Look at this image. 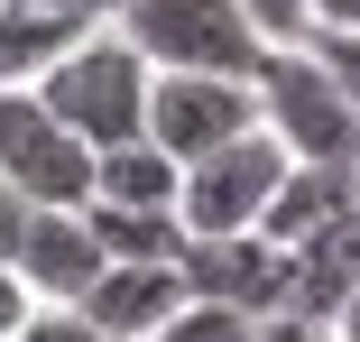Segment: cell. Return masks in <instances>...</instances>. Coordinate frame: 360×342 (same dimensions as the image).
I'll list each match as a JSON object with an SVG mask.
<instances>
[{
  "instance_id": "obj_1",
  "label": "cell",
  "mask_w": 360,
  "mask_h": 342,
  "mask_svg": "<svg viewBox=\"0 0 360 342\" xmlns=\"http://www.w3.org/2000/svg\"><path fill=\"white\" fill-rule=\"evenodd\" d=\"M37 102L102 158V148H120V139L148 129V56H139L111 19H93V28H75L37 65Z\"/></svg>"
},
{
  "instance_id": "obj_18",
  "label": "cell",
  "mask_w": 360,
  "mask_h": 342,
  "mask_svg": "<svg viewBox=\"0 0 360 342\" xmlns=\"http://www.w3.org/2000/svg\"><path fill=\"white\" fill-rule=\"evenodd\" d=\"M28 213H37V203H19L10 185H0V268L19 259V232H28Z\"/></svg>"
},
{
  "instance_id": "obj_20",
  "label": "cell",
  "mask_w": 360,
  "mask_h": 342,
  "mask_svg": "<svg viewBox=\"0 0 360 342\" xmlns=\"http://www.w3.org/2000/svg\"><path fill=\"white\" fill-rule=\"evenodd\" d=\"M323 342H360V287H351V296L323 315Z\"/></svg>"
},
{
  "instance_id": "obj_4",
  "label": "cell",
  "mask_w": 360,
  "mask_h": 342,
  "mask_svg": "<svg viewBox=\"0 0 360 342\" xmlns=\"http://www.w3.org/2000/svg\"><path fill=\"white\" fill-rule=\"evenodd\" d=\"M286 158L268 129H240V139H222L212 158H194L185 167V185H176V213H185V241H222V232H259L268 222V203H277V185H286Z\"/></svg>"
},
{
  "instance_id": "obj_3",
  "label": "cell",
  "mask_w": 360,
  "mask_h": 342,
  "mask_svg": "<svg viewBox=\"0 0 360 342\" xmlns=\"http://www.w3.org/2000/svg\"><path fill=\"white\" fill-rule=\"evenodd\" d=\"M259 129L296 158V167H360V111L333 84V65L296 37V46H268L259 65Z\"/></svg>"
},
{
  "instance_id": "obj_8",
  "label": "cell",
  "mask_w": 360,
  "mask_h": 342,
  "mask_svg": "<svg viewBox=\"0 0 360 342\" xmlns=\"http://www.w3.org/2000/svg\"><path fill=\"white\" fill-rule=\"evenodd\" d=\"M185 296H194V287H185V259H111L102 278L75 296V315L102 324V333H120V342H148Z\"/></svg>"
},
{
  "instance_id": "obj_15",
  "label": "cell",
  "mask_w": 360,
  "mask_h": 342,
  "mask_svg": "<svg viewBox=\"0 0 360 342\" xmlns=\"http://www.w3.org/2000/svg\"><path fill=\"white\" fill-rule=\"evenodd\" d=\"M240 10L259 19L268 46H296V37H305V0H240Z\"/></svg>"
},
{
  "instance_id": "obj_16",
  "label": "cell",
  "mask_w": 360,
  "mask_h": 342,
  "mask_svg": "<svg viewBox=\"0 0 360 342\" xmlns=\"http://www.w3.org/2000/svg\"><path fill=\"white\" fill-rule=\"evenodd\" d=\"M28 315H37V287L19 278V268H0V342H19V333H28Z\"/></svg>"
},
{
  "instance_id": "obj_6",
  "label": "cell",
  "mask_w": 360,
  "mask_h": 342,
  "mask_svg": "<svg viewBox=\"0 0 360 342\" xmlns=\"http://www.w3.org/2000/svg\"><path fill=\"white\" fill-rule=\"evenodd\" d=\"M240 129H259V84H240V75H148V129L139 139H158L176 167L212 158Z\"/></svg>"
},
{
  "instance_id": "obj_17",
  "label": "cell",
  "mask_w": 360,
  "mask_h": 342,
  "mask_svg": "<svg viewBox=\"0 0 360 342\" xmlns=\"http://www.w3.org/2000/svg\"><path fill=\"white\" fill-rule=\"evenodd\" d=\"M0 10H37V19H75V28H93V19H111V0H0Z\"/></svg>"
},
{
  "instance_id": "obj_13",
  "label": "cell",
  "mask_w": 360,
  "mask_h": 342,
  "mask_svg": "<svg viewBox=\"0 0 360 342\" xmlns=\"http://www.w3.org/2000/svg\"><path fill=\"white\" fill-rule=\"evenodd\" d=\"M305 46L333 65V84H342V93H351V111H360V28H314Z\"/></svg>"
},
{
  "instance_id": "obj_9",
  "label": "cell",
  "mask_w": 360,
  "mask_h": 342,
  "mask_svg": "<svg viewBox=\"0 0 360 342\" xmlns=\"http://www.w3.org/2000/svg\"><path fill=\"white\" fill-rule=\"evenodd\" d=\"M10 268L37 287V305H75L111 259H102V241H93V222H84V203H46V213H28Z\"/></svg>"
},
{
  "instance_id": "obj_14",
  "label": "cell",
  "mask_w": 360,
  "mask_h": 342,
  "mask_svg": "<svg viewBox=\"0 0 360 342\" xmlns=\"http://www.w3.org/2000/svg\"><path fill=\"white\" fill-rule=\"evenodd\" d=\"M19 342H120V333H102V324H84L75 305H37Z\"/></svg>"
},
{
  "instance_id": "obj_2",
  "label": "cell",
  "mask_w": 360,
  "mask_h": 342,
  "mask_svg": "<svg viewBox=\"0 0 360 342\" xmlns=\"http://www.w3.org/2000/svg\"><path fill=\"white\" fill-rule=\"evenodd\" d=\"M111 28L148 56V75H259L268 37L240 0H111Z\"/></svg>"
},
{
  "instance_id": "obj_7",
  "label": "cell",
  "mask_w": 360,
  "mask_h": 342,
  "mask_svg": "<svg viewBox=\"0 0 360 342\" xmlns=\"http://www.w3.org/2000/svg\"><path fill=\"white\" fill-rule=\"evenodd\" d=\"M185 287L212 305H240L250 324L286 315V287H296V259H286L268 232H222V241H185Z\"/></svg>"
},
{
  "instance_id": "obj_19",
  "label": "cell",
  "mask_w": 360,
  "mask_h": 342,
  "mask_svg": "<svg viewBox=\"0 0 360 342\" xmlns=\"http://www.w3.org/2000/svg\"><path fill=\"white\" fill-rule=\"evenodd\" d=\"M314 28H360V0H305V37Z\"/></svg>"
},
{
  "instance_id": "obj_12",
  "label": "cell",
  "mask_w": 360,
  "mask_h": 342,
  "mask_svg": "<svg viewBox=\"0 0 360 342\" xmlns=\"http://www.w3.org/2000/svg\"><path fill=\"white\" fill-rule=\"evenodd\" d=\"M148 342H259V324L240 315V305H212V296H185Z\"/></svg>"
},
{
  "instance_id": "obj_5",
  "label": "cell",
  "mask_w": 360,
  "mask_h": 342,
  "mask_svg": "<svg viewBox=\"0 0 360 342\" xmlns=\"http://www.w3.org/2000/svg\"><path fill=\"white\" fill-rule=\"evenodd\" d=\"M0 185L19 203H93V148L65 129L37 84H0Z\"/></svg>"
},
{
  "instance_id": "obj_11",
  "label": "cell",
  "mask_w": 360,
  "mask_h": 342,
  "mask_svg": "<svg viewBox=\"0 0 360 342\" xmlns=\"http://www.w3.org/2000/svg\"><path fill=\"white\" fill-rule=\"evenodd\" d=\"M185 167L158 148V139H120L93 158V203H176Z\"/></svg>"
},
{
  "instance_id": "obj_10",
  "label": "cell",
  "mask_w": 360,
  "mask_h": 342,
  "mask_svg": "<svg viewBox=\"0 0 360 342\" xmlns=\"http://www.w3.org/2000/svg\"><path fill=\"white\" fill-rule=\"evenodd\" d=\"M102 259H185V213L176 203H84Z\"/></svg>"
}]
</instances>
